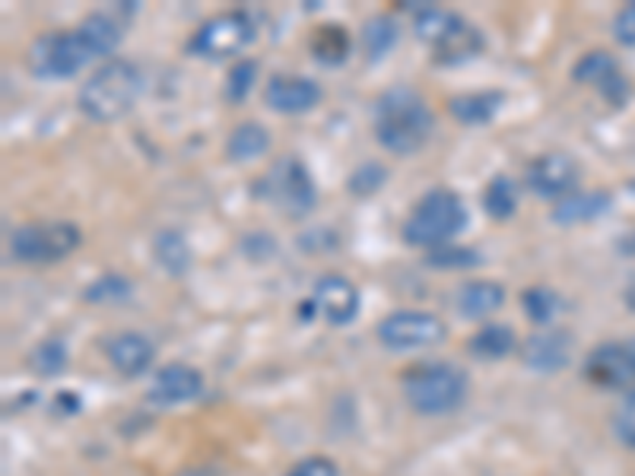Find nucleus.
<instances>
[{"label":"nucleus","mask_w":635,"mask_h":476,"mask_svg":"<svg viewBox=\"0 0 635 476\" xmlns=\"http://www.w3.org/2000/svg\"><path fill=\"white\" fill-rule=\"evenodd\" d=\"M404 400L420 416H452L465 407L470 394V375L455 362H423L401 375Z\"/></svg>","instance_id":"obj_4"},{"label":"nucleus","mask_w":635,"mask_h":476,"mask_svg":"<svg viewBox=\"0 0 635 476\" xmlns=\"http://www.w3.org/2000/svg\"><path fill=\"white\" fill-rule=\"evenodd\" d=\"M105 359L118 375L140 378L156 359V344L140 331H122V334L105 340Z\"/></svg>","instance_id":"obj_18"},{"label":"nucleus","mask_w":635,"mask_h":476,"mask_svg":"<svg viewBox=\"0 0 635 476\" xmlns=\"http://www.w3.org/2000/svg\"><path fill=\"white\" fill-rule=\"evenodd\" d=\"M267 150H270V133H267L264 125H257V121H242V125H236L232 133H229V140H226V156H229L232 163H254V159H261Z\"/></svg>","instance_id":"obj_24"},{"label":"nucleus","mask_w":635,"mask_h":476,"mask_svg":"<svg viewBox=\"0 0 635 476\" xmlns=\"http://www.w3.org/2000/svg\"><path fill=\"white\" fill-rule=\"evenodd\" d=\"M201 394H204V375L194 365H185V362H169L166 369H160L150 382V390H147L150 403L160 407V410L191 403Z\"/></svg>","instance_id":"obj_15"},{"label":"nucleus","mask_w":635,"mask_h":476,"mask_svg":"<svg viewBox=\"0 0 635 476\" xmlns=\"http://www.w3.org/2000/svg\"><path fill=\"white\" fill-rule=\"evenodd\" d=\"M414 33L423 44L432 48L435 64H465L483 51V33L455 10L442 7H423L414 16Z\"/></svg>","instance_id":"obj_6"},{"label":"nucleus","mask_w":635,"mask_h":476,"mask_svg":"<svg viewBox=\"0 0 635 476\" xmlns=\"http://www.w3.org/2000/svg\"><path fill=\"white\" fill-rule=\"evenodd\" d=\"M67 340L64 337H45L39 347L33 349V369L42 378H54L67 369Z\"/></svg>","instance_id":"obj_31"},{"label":"nucleus","mask_w":635,"mask_h":476,"mask_svg":"<svg viewBox=\"0 0 635 476\" xmlns=\"http://www.w3.org/2000/svg\"><path fill=\"white\" fill-rule=\"evenodd\" d=\"M283 476H340V467L325 454H308L296 461Z\"/></svg>","instance_id":"obj_35"},{"label":"nucleus","mask_w":635,"mask_h":476,"mask_svg":"<svg viewBox=\"0 0 635 476\" xmlns=\"http://www.w3.org/2000/svg\"><path fill=\"white\" fill-rule=\"evenodd\" d=\"M483 207L496 222H506L518 214V181H511L508 175H493L486 191H483Z\"/></svg>","instance_id":"obj_26"},{"label":"nucleus","mask_w":635,"mask_h":476,"mask_svg":"<svg viewBox=\"0 0 635 476\" xmlns=\"http://www.w3.org/2000/svg\"><path fill=\"white\" fill-rule=\"evenodd\" d=\"M384 181H388V169L372 159V163H363L359 169H353L346 188H350V194H356V197H372L376 191L384 188Z\"/></svg>","instance_id":"obj_32"},{"label":"nucleus","mask_w":635,"mask_h":476,"mask_svg":"<svg viewBox=\"0 0 635 476\" xmlns=\"http://www.w3.org/2000/svg\"><path fill=\"white\" fill-rule=\"evenodd\" d=\"M125 39V23L115 13H89L67 33H45L29 48V74L39 80H71L89 61L112 54Z\"/></svg>","instance_id":"obj_1"},{"label":"nucleus","mask_w":635,"mask_h":476,"mask_svg":"<svg viewBox=\"0 0 635 476\" xmlns=\"http://www.w3.org/2000/svg\"><path fill=\"white\" fill-rule=\"evenodd\" d=\"M467 222H470V214H467L465 201L448 188H432L407 214L401 226V239L410 248L435 252V248L452 245L465 232Z\"/></svg>","instance_id":"obj_5"},{"label":"nucleus","mask_w":635,"mask_h":476,"mask_svg":"<svg viewBox=\"0 0 635 476\" xmlns=\"http://www.w3.org/2000/svg\"><path fill=\"white\" fill-rule=\"evenodd\" d=\"M372 130L381 150L391 156H417L432 140L435 115L417 89L391 87L372 102Z\"/></svg>","instance_id":"obj_2"},{"label":"nucleus","mask_w":635,"mask_h":476,"mask_svg":"<svg viewBox=\"0 0 635 476\" xmlns=\"http://www.w3.org/2000/svg\"><path fill=\"white\" fill-rule=\"evenodd\" d=\"M518 349V334L511 324H483L470 340H467V352L480 362H499L508 352Z\"/></svg>","instance_id":"obj_23"},{"label":"nucleus","mask_w":635,"mask_h":476,"mask_svg":"<svg viewBox=\"0 0 635 476\" xmlns=\"http://www.w3.org/2000/svg\"><path fill=\"white\" fill-rule=\"evenodd\" d=\"M613 39L623 44V48H635V3H626L613 16Z\"/></svg>","instance_id":"obj_36"},{"label":"nucleus","mask_w":635,"mask_h":476,"mask_svg":"<svg viewBox=\"0 0 635 476\" xmlns=\"http://www.w3.org/2000/svg\"><path fill=\"white\" fill-rule=\"evenodd\" d=\"M312 308L331 324V327H346L359 318L363 296L359 286L343 276V273H325L312 286Z\"/></svg>","instance_id":"obj_12"},{"label":"nucleus","mask_w":635,"mask_h":476,"mask_svg":"<svg viewBox=\"0 0 635 476\" xmlns=\"http://www.w3.org/2000/svg\"><path fill=\"white\" fill-rule=\"evenodd\" d=\"M448 324L432 311H391L376 324V340L388 352H417L445 344Z\"/></svg>","instance_id":"obj_10"},{"label":"nucleus","mask_w":635,"mask_h":476,"mask_svg":"<svg viewBox=\"0 0 635 476\" xmlns=\"http://www.w3.org/2000/svg\"><path fill=\"white\" fill-rule=\"evenodd\" d=\"M477 263H480V255L473 248H455V245H445L426 255V267H435V270H467Z\"/></svg>","instance_id":"obj_33"},{"label":"nucleus","mask_w":635,"mask_h":476,"mask_svg":"<svg viewBox=\"0 0 635 476\" xmlns=\"http://www.w3.org/2000/svg\"><path fill=\"white\" fill-rule=\"evenodd\" d=\"M257 194L290 219L312 217L318 207V184L299 156H280L257 181Z\"/></svg>","instance_id":"obj_7"},{"label":"nucleus","mask_w":635,"mask_h":476,"mask_svg":"<svg viewBox=\"0 0 635 476\" xmlns=\"http://www.w3.org/2000/svg\"><path fill=\"white\" fill-rule=\"evenodd\" d=\"M397 39H401L397 20L388 16V13H379V16L366 20V26H363V51H366L369 61L388 57V51L397 44Z\"/></svg>","instance_id":"obj_25"},{"label":"nucleus","mask_w":635,"mask_h":476,"mask_svg":"<svg viewBox=\"0 0 635 476\" xmlns=\"http://www.w3.org/2000/svg\"><path fill=\"white\" fill-rule=\"evenodd\" d=\"M585 378L600 390H635V352L633 344H600L585 359Z\"/></svg>","instance_id":"obj_11"},{"label":"nucleus","mask_w":635,"mask_h":476,"mask_svg":"<svg viewBox=\"0 0 635 476\" xmlns=\"http://www.w3.org/2000/svg\"><path fill=\"white\" fill-rule=\"evenodd\" d=\"M613 435L626 445L635 448V390H630L620 403V410L613 413Z\"/></svg>","instance_id":"obj_34"},{"label":"nucleus","mask_w":635,"mask_h":476,"mask_svg":"<svg viewBox=\"0 0 635 476\" xmlns=\"http://www.w3.org/2000/svg\"><path fill=\"white\" fill-rule=\"evenodd\" d=\"M312 54H315V61H321L328 67L343 64L350 57V36H346V29L328 23L318 33H312Z\"/></svg>","instance_id":"obj_27"},{"label":"nucleus","mask_w":635,"mask_h":476,"mask_svg":"<svg viewBox=\"0 0 635 476\" xmlns=\"http://www.w3.org/2000/svg\"><path fill=\"white\" fill-rule=\"evenodd\" d=\"M150 252L160 263V270L169 276H185L194 267V252L178 229H160L150 242Z\"/></svg>","instance_id":"obj_22"},{"label":"nucleus","mask_w":635,"mask_h":476,"mask_svg":"<svg viewBox=\"0 0 635 476\" xmlns=\"http://www.w3.org/2000/svg\"><path fill=\"white\" fill-rule=\"evenodd\" d=\"M521 305H524V314H528L534 324L550 327L553 318H556L559 308H562V299L556 296V290H550V286H528V290L521 293Z\"/></svg>","instance_id":"obj_29"},{"label":"nucleus","mask_w":635,"mask_h":476,"mask_svg":"<svg viewBox=\"0 0 635 476\" xmlns=\"http://www.w3.org/2000/svg\"><path fill=\"white\" fill-rule=\"evenodd\" d=\"M84 245V232L77 222H23L10 232L7 252L16 263H58L71 258Z\"/></svg>","instance_id":"obj_8"},{"label":"nucleus","mask_w":635,"mask_h":476,"mask_svg":"<svg viewBox=\"0 0 635 476\" xmlns=\"http://www.w3.org/2000/svg\"><path fill=\"white\" fill-rule=\"evenodd\" d=\"M134 296V283L122 273H102L84 290V299L92 305H118Z\"/></svg>","instance_id":"obj_28"},{"label":"nucleus","mask_w":635,"mask_h":476,"mask_svg":"<svg viewBox=\"0 0 635 476\" xmlns=\"http://www.w3.org/2000/svg\"><path fill=\"white\" fill-rule=\"evenodd\" d=\"M506 102V92L499 89H483V92H461L448 99V115L465 125V128H480L490 125Z\"/></svg>","instance_id":"obj_20"},{"label":"nucleus","mask_w":635,"mask_h":476,"mask_svg":"<svg viewBox=\"0 0 635 476\" xmlns=\"http://www.w3.org/2000/svg\"><path fill=\"white\" fill-rule=\"evenodd\" d=\"M143 95V70L127 57L99 64L77 92V108L92 125H115L134 112Z\"/></svg>","instance_id":"obj_3"},{"label":"nucleus","mask_w":635,"mask_h":476,"mask_svg":"<svg viewBox=\"0 0 635 476\" xmlns=\"http://www.w3.org/2000/svg\"><path fill=\"white\" fill-rule=\"evenodd\" d=\"M610 207H613L610 191H572L569 197L556 201L550 219L556 226H582V222L604 217Z\"/></svg>","instance_id":"obj_21"},{"label":"nucleus","mask_w":635,"mask_h":476,"mask_svg":"<svg viewBox=\"0 0 635 476\" xmlns=\"http://www.w3.org/2000/svg\"><path fill=\"white\" fill-rule=\"evenodd\" d=\"M321 87L302 74H274L264 87V102L277 115H305L321 102Z\"/></svg>","instance_id":"obj_17"},{"label":"nucleus","mask_w":635,"mask_h":476,"mask_svg":"<svg viewBox=\"0 0 635 476\" xmlns=\"http://www.w3.org/2000/svg\"><path fill=\"white\" fill-rule=\"evenodd\" d=\"M575 340L562 327H544L521 344V362L537 375H556L572 362Z\"/></svg>","instance_id":"obj_14"},{"label":"nucleus","mask_w":635,"mask_h":476,"mask_svg":"<svg viewBox=\"0 0 635 476\" xmlns=\"http://www.w3.org/2000/svg\"><path fill=\"white\" fill-rule=\"evenodd\" d=\"M506 305V286L496 280H470L455 293V308L467 321H483Z\"/></svg>","instance_id":"obj_19"},{"label":"nucleus","mask_w":635,"mask_h":476,"mask_svg":"<svg viewBox=\"0 0 635 476\" xmlns=\"http://www.w3.org/2000/svg\"><path fill=\"white\" fill-rule=\"evenodd\" d=\"M579 184V166L566 153H544L534 156L524 169V188L544 201H562Z\"/></svg>","instance_id":"obj_13"},{"label":"nucleus","mask_w":635,"mask_h":476,"mask_svg":"<svg viewBox=\"0 0 635 476\" xmlns=\"http://www.w3.org/2000/svg\"><path fill=\"white\" fill-rule=\"evenodd\" d=\"M572 80L582 83V87L600 89V95H604L613 108L626 105V99H630V83H626V77L620 74L613 54H607V51H588V54H582L579 64L572 67Z\"/></svg>","instance_id":"obj_16"},{"label":"nucleus","mask_w":635,"mask_h":476,"mask_svg":"<svg viewBox=\"0 0 635 476\" xmlns=\"http://www.w3.org/2000/svg\"><path fill=\"white\" fill-rule=\"evenodd\" d=\"M257 29L245 10H223L198 26V33L188 39V54L201 61H226L242 54L254 42Z\"/></svg>","instance_id":"obj_9"},{"label":"nucleus","mask_w":635,"mask_h":476,"mask_svg":"<svg viewBox=\"0 0 635 476\" xmlns=\"http://www.w3.org/2000/svg\"><path fill=\"white\" fill-rule=\"evenodd\" d=\"M257 61L252 57H242V61H236L232 67H229V74H226V89H223V95H226V102L229 105H242L245 99H249V92L257 83Z\"/></svg>","instance_id":"obj_30"}]
</instances>
